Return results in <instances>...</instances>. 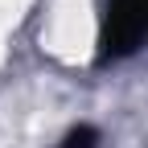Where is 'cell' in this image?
Wrapping results in <instances>:
<instances>
[{
    "instance_id": "7a4b0ae2",
    "label": "cell",
    "mask_w": 148,
    "mask_h": 148,
    "mask_svg": "<svg viewBox=\"0 0 148 148\" xmlns=\"http://www.w3.org/2000/svg\"><path fill=\"white\" fill-rule=\"evenodd\" d=\"M99 144V132L95 127H74V132H66L62 148H95Z\"/></svg>"
},
{
    "instance_id": "6da1fadb",
    "label": "cell",
    "mask_w": 148,
    "mask_h": 148,
    "mask_svg": "<svg viewBox=\"0 0 148 148\" xmlns=\"http://www.w3.org/2000/svg\"><path fill=\"white\" fill-rule=\"evenodd\" d=\"M148 37V0H111L99 29V62H119Z\"/></svg>"
}]
</instances>
